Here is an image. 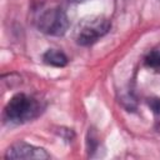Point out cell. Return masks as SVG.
<instances>
[{"label": "cell", "instance_id": "cell-7", "mask_svg": "<svg viewBox=\"0 0 160 160\" xmlns=\"http://www.w3.org/2000/svg\"><path fill=\"white\" fill-rule=\"evenodd\" d=\"M148 105L152 110V112L158 116H160V98H152L148 100Z\"/></svg>", "mask_w": 160, "mask_h": 160}, {"label": "cell", "instance_id": "cell-5", "mask_svg": "<svg viewBox=\"0 0 160 160\" xmlns=\"http://www.w3.org/2000/svg\"><path fill=\"white\" fill-rule=\"evenodd\" d=\"M42 61L50 66L64 68L68 65L69 59L65 55V52H62L59 49H48L42 55Z\"/></svg>", "mask_w": 160, "mask_h": 160}, {"label": "cell", "instance_id": "cell-6", "mask_svg": "<svg viewBox=\"0 0 160 160\" xmlns=\"http://www.w3.org/2000/svg\"><path fill=\"white\" fill-rule=\"evenodd\" d=\"M144 64L146 68L152 70H160V46L151 49L144 58Z\"/></svg>", "mask_w": 160, "mask_h": 160}, {"label": "cell", "instance_id": "cell-1", "mask_svg": "<svg viewBox=\"0 0 160 160\" xmlns=\"http://www.w3.org/2000/svg\"><path fill=\"white\" fill-rule=\"evenodd\" d=\"M44 109L45 105L38 98L19 92L6 104L4 109V120L12 125H22L39 118Z\"/></svg>", "mask_w": 160, "mask_h": 160}, {"label": "cell", "instance_id": "cell-8", "mask_svg": "<svg viewBox=\"0 0 160 160\" xmlns=\"http://www.w3.org/2000/svg\"><path fill=\"white\" fill-rule=\"evenodd\" d=\"M69 2H74V4H80V2H84L86 0H68Z\"/></svg>", "mask_w": 160, "mask_h": 160}, {"label": "cell", "instance_id": "cell-2", "mask_svg": "<svg viewBox=\"0 0 160 160\" xmlns=\"http://www.w3.org/2000/svg\"><path fill=\"white\" fill-rule=\"evenodd\" d=\"M111 22L104 16H94L82 20L75 32V40L81 46H90L109 32Z\"/></svg>", "mask_w": 160, "mask_h": 160}, {"label": "cell", "instance_id": "cell-4", "mask_svg": "<svg viewBox=\"0 0 160 160\" xmlns=\"http://www.w3.org/2000/svg\"><path fill=\"white\" fill-rule=\"evenodd\" d=\"M50 154L40 146H35L32 144L25 142V141H16L11 144L5 154L4 159H38V160H45L50 159Z\"/></svg>", "mask_w": 160, "mask_h": 160}, {"label": "cell", "instance_id": "cell-3", "mask_svg": "<svg viewBox=\"0 0 160 160\" xmlns=\"http://www.w3.org/2000/svg\"><path fill=\"white\" fill-rule=\"evenodd\" d=\"M36 26L46 35L62 36L69 29V18L61 8H51L39 15Z\"/></svg>", "mask_w": 160, "mask_h": 160}]
</instances>
